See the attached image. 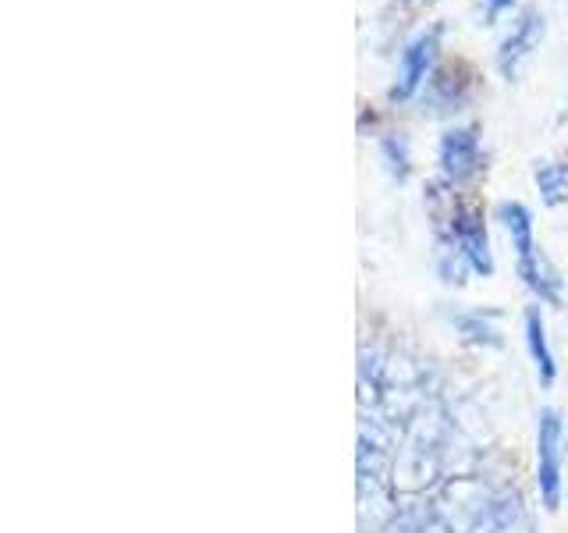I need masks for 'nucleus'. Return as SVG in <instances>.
<instances>
[{"instance_id":"1","label":"nucleus","mask_w":568,"mask_h":533,"mask_svg":"<svg viewBox=\"0 0 568 533\" xmlns=\"http://www.w3.org/2000/svg\"><path fill=\"white\" fill-rule=\"evenodd\" d=\"M494 218L501 221L508 231L511 249H515V266H519V278L526 289L537 295L547 306H561V278L550 271V263L540 257L537 235H532V213L523 203H497Z\"/></svg>"},{"instance_id":"2","label":"nucleus","mask_w":568,"mask_h":533,"mask_svg":"<svg viewBox=\"0 0 568 533\" xmlns=\"http://www.w3.org/2000/svg\"><path fill=\"white\" fill-rule=\"evenodd\" d=\"M565 420L555 405H544L537 413V491L547 512L561 509L565 491Z\"/></svg>"},{"instance_id":"3","label":"nucleus","mask_w":568,"mask_h":533,"mask_svg":"<svg viewBox=\"0 0 568 533\" xmlns=\"http://www.w3.org/2000/svg\"><path fill=\"white\" fill-rule=\"evenodd\" d=\"M437 47H440V26H434L430 32H423V36H416V40L405 47L402 64H398V79H395V86H390V93H387L390 100H395V103L413 100L419 89L430 82Z\"/></svg>"},{"instance_id":"4","label":"nucleus","mask_w":568,"mask_h":533,"mask_svg":"<svg viewBox=\"0 0 568 533\" xmlns=\"http://www.w3.org/2000/svg\"><path fill=\"white\" fill-rule=\"evenodd\" d=\"M440 242L455 245L458 253L469 260L473 274H479V278L494 274V257H490L487 228H484V221H479L473 210H455V218L440 228Z\"/></svg>"},{"instance_id":"5","label":"nucleus","mask_w":568,"mask_h":533,"mask_svg":"<svg viewBox=\"0 0 568 533\" xmlns=\"http://www.w3.org/2000/svg\"><path fill=\"white\" fill-rule=\"evenodd\" d=\"M437 164H440V174L448 185H462L469 182V178L484 168V160H479V135L473 124H462V129H448L437 142Z\"/></svg>"},{"instance_id":"6","label":"nucleus","mask_w":568,"mask_h":533,"mask_svg":"<svg viewBox=\"0 0 568 533\" xmlns=\"http://www.w3.org/2000/svg\"><path fill=\"white\" fill-rule=\"evenodd\" d=\"M540 40H544V14L537 8H526L523 18H519V26H515L505 36V43L497 47V71H501L508 82L519 79L523 64L532 58V50L540 47Z\"/></svg>"},{"instance_id":"7","label":"nucleus","mask_w":568,"mask_h":533,"mask_svg":"<svg viewBox=\"0 0 568 533\" xmlns=\"http://www.w3.org/2000/svg\"><path fill=\"white\" fill-rule=\"evenodd\" d=\"M523 331H526L529 360H532V366H537V378H540L544 388H550L558 381V363H555V352H550V342H547V324H544L540 306H526Z\"/></svg>"},{"instance_id":"8","label":"nucleus","mask_w":568,"mask_h":533,"mask_svg":"<svg viewBox=\"0 0 568 533\" xmlns=\"http://www.w3.org/2000/svg\"><path fill=\"white\" fill-rule=\"evenodd\" d=\"M452 328L466 338L469 345H479V349H501L505 338H501V328H497V313L494 310H458L448 316Z\"/></svg>"},{"instance_id":"9","label":"nucleus","mask_w":568,"mask_h":533,"mask_svg":"<svg viewBox=\"0 0 568 533\" xmlns=\"http://www.w3.org/2000/svg\"><path fill=\"white\" fill-rule=\"evenodd\" d=\"M462 100H466V79H462L455 68H437L434 79L426 82V103H430L437 114H444V111H452V107L458 111Z\"/></svg>"},{"instance_id":"10","label":"nucleus","mask_w":568,"mask_h":533,"mask_svg":"<svg viewBox=\"0 0 568 533\" xmlns=\"http://www.w3.org/2000/svg\"><path fill=\"white\" fill-rule=\"evenodd\" d=\"M532 182L540 189V200L547 207H561L568 203V168L565 164H555V160H544L532 171Z\"/></svg>"},{"instance_id":"11","label":"nucleus","mask_w":568,"mask_h":533,"mask_svg":"<svg viewBox=\"0 0 568 533\" xmlns=\"http://www.w3.org/2000/svg\"><path fill=\"white\" fill-rule=\"evenodd\" d=\"M381 160H384V168L395 182H405V178L413 174V147H408V139L398 132L381 139Z\"/></svg>"},{"instance_id":"12","label":"nucleus","mask_w":568,"mask_h":533,"mask_svg":"<svg viewBox=\"0 0 568 533\" xmlns=\"http://www.w3.org/2000/svg\"><path fill=\"white\" fill-rule=\"evenodd\" d=\"M466 271H473L469 260L458 253L455 245H440V257H437V274L444 284H462L466 281Z\"/></svg>"},{"instance_id":"13","label":"nucleus","mask_w":568,"mask_h":533,"mask_svg":"<svg viewBox=\"0 0 568 533\" xmlns=\"http://www.w3.org/2000/svg\"><path fill=\"white\" fill-rule=\"evenodd\" d=\"M511 4H515V0H484V8H487V26H490L501 11H508Z\"/></svg>"}]
</instances>
